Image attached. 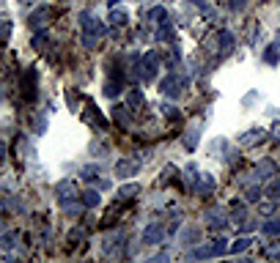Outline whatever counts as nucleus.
<instances>
[{"mask_svg":"<svg viewBox=\"0 0 280 263\" xmlns=\"http://www.w3.org/2000/svg\"><path fill=\"white\" fill-rule=\"evenodd\" d=\"M162 239H165V228L160 222L146 225L143 233H140V241H146V244H162Z\"/></svg>","mask_w":280,"mask_h":263,"instance_id":"8","label":"nucleus"},{"mask_svg":"<svg viewBox=\"0 0 280 263\" xmlns=\"http://www.w3.org/2000/svg\"><path fill=\"white\" fill-rule=\"evenodd\" d=\"M228 219H231V214H228L225 209H220V206H215V209L206 211V228L209 230H225Z\"/></svg>","mask_w":280,"mask_h":263,"instance_id":"5","label":"nucleus"},{"mask_svg":"<svg viewBox=\"0 0 280 263\" xmlns=\"http://www.w3.org/2000/svg\"><path fill=\"white\" fill-rule=\"evenodd\" d=\"M80 28H83V44H85L88 50L96 47V41L108 33V25L102 22L99 17H94L91 11H83V14H80Z\"/></svg>","mask_w":280,"mask_h":263,"instance_id":"1","label":"nucleus"},{"mask_svg":"<svg viewBox=\"0 0 280 263\" xmlns=\"http://www.w3.org/2000/svg\"><path fill=\"white\" fill-rule=\"evenodd\" d=\"M143 105H146L143 91H140V88H129V91H126V107H129V110H140Z\"/></svg>","mask_w":280,"mask_h":263,"instance_id":"14","label":"nucleus"},{"mask_svg":"<svg viewBox=\"0 0 280 263\" xmlns=\"http://www.w3.org/2000/svg\"><path fill=\"white\" fill-rule=\"evenodd\" d=\"M198 140H201V126H192L190 132L184 135V140H181V143H184V151L192 154V151L198 148Z\"/></svg>","mask_w":280,"mask_h":263,"instance_id":"18","label":"nucleus"},{"mask_svg":"<svg viewBox=\"0 0 280 263\" xmlns=\"http://www.w3.org/2000/svg\"><path fill=\"white\" fill-rule=\"evenodd\" d=\"M44 129H47V123H44V118H36V135H44Z\"/></svg>","mask_w":280,"mask_h":263,"instance_id":"39","label":"nucleus"},{"mask_svg":"<svg viewBox=\"0 0 280 263\" xmlns=\"http://www.w3.org/2000/svg\"><path fill=\"white\" fill-rule=\"evenodd\" d=\"M137 170H140V164L132 162V159H118V162H115V175H121V178H129Z\"/></svg>","mask_w":280,"mask_h":263,"instance_id":"13","label":"nucleus"},{"mask_svg":"<svg viewBox=\"0 0 280 263\" xmlns=\"http://www.w3.org/2000/svg\"><path fill=\"white\" fill-rule=\"evenodd\" d=\"M30 47H33V50H44V47H47V30H36L33 39H30Z\"/></svg>","mask_w":280,"mask_h":263,"instance_id":"28","label":"nucleus"},{"mask_svg":"<svg viewBox=\"0 0 280 263\" xmlns=\"http://www.w3.org/2000/svg\"><path fill=\"white\" fill-rule=\"evenodd\" d=\"M264 63H269V66L280 63V44L278 41H272V44L267 47V53H264Z\"/></svg>","mask_w":280,"mask_h":263,"instance_id":"20","label":"nucleus"},{"mask_svg":"<svg viewBox=\"0 0 280 263\" xmlns=\"http://www.w3.org/2000/svg\"><path fill=\"white\" fill-rule=\"evenodd\" d=\"M121 91H124V77H115V74H110V80L105 82V94L108 96H118Z\"/></svg>","mask_w":280,"mask_h":263,"instance_id":"15","label":"nucleus"},{"mask_svg":"<svg viewBox=\"0 0 280 263\" xmlns=\"http://www.w3.org/2000/svg\"><path fill=\"white\" fill-rule=\"evenodd\" d=\"M165 19H168V8H165V6H154V8H149V22L160 25V22H165Z\"/></svg>","mask_w":280,"mask_h":263,"instance_id":"25","label":"nucleus"},{"mask_svg":"<svg viewBox=\"0 0 280 263\" xmlns=\"http://www.w3.org/2000/svg\"><path fill=\"white\" fill-rule=\"evenodd\" d=\"M256 175L261 181H272V178H278V164H275L272 159H261V162L256 164Z\"/></svg>","mask_w":280,"mask_h":263,"instance_id":"9","label":"nucleus"},{"mask_svg":"<svg viewBox=\"0 0 280 263\" xmlns=\"http://www.w3.org/2000/svg\"><path fill=\"white\" fill-rule=\"evenodd\" d=\"M22 94L25 99H36V69H28L22 74Z\"/></svg>","mask_w":280,"mask_h":263,"instance_id":"11","label":"nucleus"},{"mask_svg":"<svg viewBox=\"0 0 280 263\" xmlns=\"http://www.w3.org/2000/svg\"><path fill=\"white\" fill-rule=\"evenodd\" d=\"M124 239H126V236L121 233V230L110 233L108 239L102 241V250H105V255H115V250H121V247H124Z\"/></svg>","mask_w":280,"mask_h":263,"instance_id":"10","label":"nucleus"},{"mask_svg":"<svg viewBox=\"0 0 280 263\" xmlns=\"http://www.w3.org/2000/svg\"><path fill=\"white\" fill-rule=\"evenodd\" d=\"M83 239H85V230H83V228H74V230H69V244H80Z\"/></svg>","mask_w":280,"mask_h":263,"instance_id":"34","label":"nucleus"},{"mask_svg":"<svg viewBox=\"0 0 280 263\" xmlns=\"http://www.w3.org/2000/svg\"><path fill=\"white\" fill-rule=\"evenodd\" d=\"M53 19V11H50L47 6H39L36 11H30V17H28V25H30V30L36 33V30H44L47 28V22Z\"/></svg>","mask_w":280,"mask_h":263,"instance_id":"7","label":"nucleus"},{"mask_svg":"<svg viewBox=\"0 0 280 263\" xmlns=\"http://www.w3.org/2000/svg\"><path fill=\"white\" fill-rule=\"evenodd\" d=\"M3 157H6V143L0 140V162H3Z\"/></svg>","mask_w":280,"mask_h":263,"instance_id":"43","label":"nucleus"},{"mask_svg":"<svg viewBox=\"0 0 280 263\" xmlns=\"http://www.w3.org/2000/svg\"><path fill=\"white\" fill-rule=\"evenodd\" d=\"M55 195H58V203L63 206V209H69V206L74 203V198H77V189H74V181H58L55 184Z\"/></svg>","mask_w":280,"mask_h":263,"instance_id":"6","label":"nucleus"},{"mask_svg":"<svg viewBox=\"0 0 280 263\" xmlns=\"http://www.w3.org/2000/svg\"><path fill=\"white\" fill-rule=\"evenodd\" d=\"M258 198H261V187H247L244 189V200H247V203H256Z\"/></svg>","mask_w":280,"mask_h":263,"instance_id":"33","label":"nucleus"},{"mask_svg":"<svg viewBox=\"0 0 280 263\" xmlns=\"http://www.w3.org/2000/svg\"><path fill=\"white\" fill-rule=\"evenodd\" d=\"M198 236H201V230L198 228H184L181 230V244H195Z\"/></svg>","mask_w":280,"mask_h":263,"instance_id":"29","label":"nucleus"},{"mask_svg":"<svg viewBox=\"0 0 280 263\" xmlns=\"http://www.w3.org/2000/svg\"><path fill=\"white\" fill-rule=\"evenodd\" d=\"M157 41H165V44H170V41H176V36H173V25L168 22H160L157 25Z\"/></svg>","mask_w":280,"mask_h":263,"instance_id":"19","label":"nucleus"},{"mask_svg":"<svg viewBox=\"0 0 280 263\" xmlns=\"http://www.w3.org/2000/svg\"><path fill=\"white\" fill-rule=\"evenodd\" d=\"M228 252V239H215L212 244H201L192 250V258H220Z\"/></svg>","mask_w":280,"mask_h":263,"instance_id":"4","label":"nucleus"},{"mask_svg":"<svg viewBox=\"0 0 280 263\" xmlns=\"http://www.w3.org/2000/svg\"><path fill=\"white\" fill-rule=\"evenodd\" d=\"M258 211H261L264 216L275 214V200H267V203H261V206H258Z\"/></svg>","mask_w":280,"mask_h":263,"instance_id":"38","label":"nucleus"},{"mask_svg":"<svg viewBox=\"0 0 280 263\" xmlns=\"http://www.w3.org/2000/svg\"><path fill=\"white\" fill-rule=\"evenodd\" d=\"M80 175H83L85 181H96L102 175V170H99V164H85V167L80 170Z\"/></svg>","mask_w":280,"mask_h":263,"instance_id":"27","label":"nucleus"},{"mask_svg":"<svg viewBox=\"0 0 280 263\" xmlns=\"http://www.w3.org/2000/svg\"><path fill=\"white\" fill-rule=\"evenodd\" d=\"M267 255L272 258V261H280V241H275V244H267Z\"/></svg>","mask_w":280,"mask_h":263,"instance_id":"37","label":"nucleus"},{"mask_svg":"<svg viewBox=\"0 0 280 263\" xmlns=\"http://www.w3.org/2000/svg\"><path fill=\"white\" fill-rule=\"evenodd\" d=\"M168 261V252H162V255H154L151 258V263H165Z\"/></svg>","mask_w":280,"mask_h":263,"instance_id":"41","label":"nucleus"},{"mask_svg":"<svg viewBox=\"0 0 280 263\" xmlns=\"http://www.w3.org/2000/svg\"><path fill=\"white\" fill-rule=\"evenodd\" d=\"M264 137H267V132H264V129H258V126H253V129H247V132L239 137V143H242V146H250V148H253V146H258Z\"/></svg>","mask_w":280,"mask_h":263,"instance_id":"12","label":"nucleus"},{"mask_svg":"<svg viewBox=\"0 0 280 263\" xmlns=\"http://www.w3.org/2000/svg\"><path fill=\"white\" fill-rule=\"evenodd\" d=\"M80 203H83L85 209H96V206L102 203V195H99V189H85V192L80 195Z\"/></svg>","mask_w":280,"mask_h":263,"instance_id":"17","label":"nucleus"},{"mask_svg":"<svg viewBox=\"0 0 280 263\" xmlns=\"http://www.w3.org/2000/svg\"><path fill=\"white\" fill-rule=\"evenodd\" d=\"M22 3H30V0H22Z\"/></svg>","mask_w":280,"mask_h":263,"instance_id":"46","label":"nucleus"},{"mask_svg":"<svg viewBox=\"0 0 280 263\" xmlns=\"http://www.w3.org/2000/svg\"><path fill=\"white\" fill-rule=\"evenodd\" d=\"M118 3H124V0H108V6H110V8H115Z\"/></svg>","mask_w":280,"mask_h":263,"instance_id":"44","label":"nucleus"},{"mask_svg":"<svg viewBox=\"0 0 280 263\" xmlns=\"http://www.w3.org/2000/svg\"><path fill=\"white\" fill-rule=\"evenodd\" d=\"M160 110H162V115H165V118H170V121H179V118H181L179 107H173V105H162Z\"/></svg>","mask_w":280,"mask_h":263,"instance_id":"32","label":"nucleus"},{"mask_svg":"<svg viewBox=\"0 0 280 263\" xmlns=\"http://www.w3.org/2000/svg\"><path fill=\"white\" fill-rule=\"evenodd\" d=\"M110 25H115V28H124V25H126V11H121L118 6L110 8Z\"/></svg>","mask_w":280,"mask_h":263,"instance_id":"26","label":"nucleus"},{"mask_svg":"<svg viewBox=\"0 0 280 263\" xmlns=\"http://www.w3.org/2000/svg\"><path fill=\"white\" fill-rule=\"evenodd\" d=\"M190 85V80L187 77H181V74H168V77H162V82H160V94L162 96H168V99H179L181 96V91Z\"/></svg>","mask_w":280,"mask_h":263,"instance_id":"3","label":"nucleus"},{"mask_svg":"<svg viewBox=\"0 0 280 263\" xmlns=\"http://www.w3.org/2000/svg\"><path fill=\"white\" fill-rule=\"evenodd\" d=\"M250 247H253V239H250V236H239V239L233 241L231 247H228V252H231V255H239V252L250 250Z\"/></svg>","mask_w":280,"mask_h":263,"instance_id":"21","label":"nucleus"},{"mask_svg":"<svg viewBox=\"0 0 280 263\" xmlns=\"http://www.w3.org/2000/svg\"><path fill=\"white\" fill-rule=\"evenodd\" d=\"M244 6H247V0H228V11H233V14L244 11Z\"/></svg>","mask_w":280,"mask_h":263,"instance_id":"36","label":"nucleus"},{"mask_svg":"<svg viewBox=\"0 0 280 263\" xmlns=\"http://www.w3.org/2000/svg\"><path fill=\"white\" fill-rule=\"evenodd\" d=\"M261 233L269 236V239H272V236H280V216H275V219H267V222L261 225Z\"/></svg>","mask_w":280,"mask_h":263,"instance_id":"24","label":"nucleus"},{"mask_svg":"<svg viewBox=\"0 0 280 263\" xmlns=\"http://www.w3.org/2000/svg\"><path fill=\"white\" fill-rule=\"evenodd\" d=\"M233 47H236V36L231 33V30H217V36H212V39L206 41V50L209 53H217V58H225V55L233 53Z\"/></svg>","mask_w":280,"mask_h":263,"instance_id":"2","label":"nucleus"},{"mask_svg":"<svg viewBox=\"0 0 280 263\" xmlns=\"http://www.w3.org/2000/svg\"><path fill=\"white\" fill-rule=\"evenodd\" d=\"M135 195H140V184H121L118 187V200H132Z\"/></svg>","mask_w":280,"mask_h":263,"instance_id":"23","label":"nucleus"},{"mask_svg":"<svg viewBox=\"0 0 280 263\" xmlns=\"http://www.w3.org/2000/svg\"><path fill=\"white\" fill-rule=\"evenodd\" d=\"M11 33H14V25L8 19H0V41H8Z\"/></svg>","mask_w":280,"mask_h":263,"instance_id":"31","label":"nucleus"},{"mask_svg":"<svg viewBox=\"0 0 280 263\" xmlns=\"http://www.w3.org/2000/svg\"><path fill=\"white\" fill-rule=\"evenodd\" d=\"M190 3H201V0H190Z\"/></svg>","mask_w":280,"mask_h":263,"instance_id":"45","label":"nucleus"},{"mask_svg":"<svg viewBox=\"0 0 280 263\" xmlns=\"http://www.w3.org/2000/svg\"><path fill=\"white\" fill-rule=\"evenodd\" d=\"M14 244H17V236L14 233H6L0 239V247H3V250H14Z\"/></svg>","mask_w":280,"mask_h":263,"instance_id":"35","label":"nucleus"},{"mask_svg":"<svg viewBox=\"0 0 280 263\" xmlns=\"http://www.w3.org/2000/svg\"><path fill=\"white\" fill-rule=\"evenodd\" d=\"M264 195H267L269 200H275V203H278V200H280V178H272V184L267 187V192H264Z\"/></svg>","mask_w":280,"mask_h":263,"instance_id":"30","label":"nucleus"},{"mask_svg":"<svg viewBox=\"0 0 280 263\" xmlns=\"http://www.w3.org/2000/svg\"><path fill=\"white\" fill-rule=\"evenodd\" d=\"M113 121L118 123V126H124V129L129 126V123H132V118H129V107H126V105H124V107H115V110H113Z\"/></svg>","mask_w":280,"mask_h":263,"instance_id":"22","label":"nucleus"},{"mask_svg":"<svg viewBox=\"0 0 280 263\" xmlns=\"http://www.w3.org/2000/svg\"><path fill=\"white\" fill-rule=\"evenodd\" d=\"M198 192H201L203 198H209V195L215 192V175H212V173H203L201 178H198Z\"/></svg>","mask_w":280,"mask_h":263,"instance_id":"16","label":"nucleus"},{"mask_svg":"<svg viewBox=\"0 0 280 263\" xmlns=\"http://www.w3.org/2000/svg\"><path fill=\"white\" fill-rule=\"evenodd\" d=\"M272 140H278V143H280V121H278V123H272Z\"/></svg>","mask_w":280,"mask_h":263,"instance_id":"40","label":"nucleus"},{"mask_svg":"<svg viewBox=\"0 0 280 263\" xmlns=\"http://www.w3.org/2000/svg\"><path fill=\"white\" fill-rule=\"evenodd\" d=\"M6 211H8V200L0 198V214H6Z\"/></svg>","mask_w":280,"mask_h":263,"instance_id":"42","label":"nucleus"}]
</instances>
